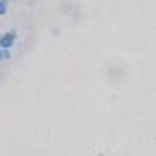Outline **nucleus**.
Segmentation results:
<instances>
[{
	"mask_svg": "<svg viewBox=\"0 0 156 156\" xmlns=\"http://www.w3.org/2000/svg\"><path fill=\"white\" fill-rule=\"evenodd\" d=\"M14 43H17V31H14V29L0 33V48H2V50H12V48H14Z\"/></svg>",
	"mask_w": 156,
	"mask_h": 156,
	"instance_id": "obj_1",
	"label": "nucleus"
},
{
	"mask_svg": "<svg viewBox=\"0 0 156 156\" xmlns=\"http://www.w3.org/2000/svg\"><path fill=\"white\" fill-rule=\"evenodd\" d=\"M7 10H10V2H7V0H0V17L7 14Z\"/></svg>",
	"mask_w": 156,
	"mask_h": 156,
	"instance_id": "obj_2",
	"label": "nucleus"
},
{
	"mask_svg": "<svg viewBox=\"0 0 156 156\" xmlns=\"http://www.w3.org/2000/svg\"><path fill=\"white\" fill-rule=\"evenodd\" d=\"M7 2H17V0H7Z\"/></svg>",
	"mask_w": 156,
	"mask_h": 156,
	"instance_id": "obj_3",
	"label": "nucleus"
},
{
	"mask_svg": "<svg viewBox=\"0 0 156 156\" xmlns=\"http://www.w3.org/2000/svg\"><path fill=\"white\" fill-rule=\"evenodd\" d=\"M0 33H2V26H0Z\"/></svg>",
	"mask_w": 156,
	"mask_h": 156,
	"instance_id": "obj_4",
	"label": "nucleus"
}]
</instances>
